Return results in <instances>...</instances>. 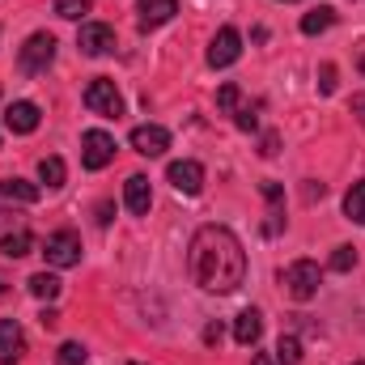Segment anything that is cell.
<instances>
[{"mask_svg":"<svg viewBox=\"0 0 365 365\" xmlns=\"http://www.w3.org/2000/svg\"><path fill=\"white\" fill-rule=\"evenodd\" d=\"M187 268H191V280H195L204 293H234V289L247 280V251H242V242H238L234 230H225V225H204V230H195V238H191Z\"/></svg>","mask_w":365,"mask_h":365,"instance_id":"obj_1","label":"cell"},{"mask_svg":"<svg viewBox=\"0 0 365 365\" xmlns=\"http://www.w3.org/2000/svg\"><path fill=\"white\" fill-rule=\"evenodd\" d=\"M280 284H284V293H289L293 302H310V297L319 293V284H323V272H319L314 259H297V264H289V268L280 272Z\"/></svg>","mask_w":365,"mask_h":365,"instance_id":"obj_2","label":"cell"},{"mask_svg":"<svg viewBox=\"0 0 365 365\" xmlns=\"http://www.w3.org/2000/svg\"><path fill=\"white\" fill-rule=\"evenodd\" d=\"M51 60H56V38H51L47 30L30 34V38H26V47L17 51V68H21L26 77H34V73H47V68H51Z\"/></svg>","mask_w":365,"mask_h":365,"instance_id":"obj_3","label":"cell"},{"mask_svg":"<svg viewBox=\"0 0 365 365\" xmlns=\"http://www.w3.org/2000/svg\"><path fill=\"white\" fill-rule=\"evenodd\" d=\"M43 255H47L51 268H77L81 264V238L73 230H56V234H47Z\"/></svg>","mask_w":365,"mask_h":365,"instance_id":"obj_4","label":"cell"},{"mask_svg":"<svg viewBox=\"0 0 365 365\" xmlns=\"http://www.w3.org/2000/svg\"><path fill=\"white\" fill-rule=\"evenodd\" d=\"M86 106H90L93 115L119 119V115H123V93L115 90V81L98 77V81H90V86H86Z\"/></svg>","mask_w":365,"mask_h":365,"instance_id":"obj_5","label":"cell"},{"mask_svg":"<svg viewBox=\"0 0 365 365\" xmlns=\"http://www.w3.org/2000/svg\"><path fill=\"white\" fill-rule=\"evenodd\" d=\"M81 162H86V170L110 166V162H115V136L102 132V128H90V132L81 136Z\"/></svg>","mask_w":365,"mask_h":365,"instance_id":"obj_6","label":"cell"},{"mask_svg":"<svg viewBox=\"0 0 365 365\" xmlns=\"http://www.w3.org/2000/svg\"><path fill=\"white\" fill-rule=\"evenodd\" d=\"M238 56H242V34L234 26H221L212 47H208V68H230Z\"/></svg>","mask_w":365,"mask_h":365,"instance_id":"obj_7","label":"cell"},{"mask_svg":"<svg viewBox=\"0 0 365 365\" xmlns=\"http://www.w3.org/2000/svg\"><path fill=\"white\" fill-rule=\"evenodd\" d=\"M132 149L140 158H162L170 149V132L162 123H140V128H132Z\"/></svg>","mask_w":365,"mask_h":365,"instance_id":"obj_8","label":"cell"},{"mask_svg":"<svg viewBox=\"0 0 365 365\" xmlns=\"http://www.w3.org/2000/svg\"><path fill=\"white\" fill-rule=\"evenodd\" d=\"M77 47H81L86 56H106V51H115V30L102 26V21H86V26L77 30Z\"/></svg>","mask_w":365,"mask_h":365,"instance_id":"obj_9","label":"cell"},{"mask_svg":"<svg viewBox=\"0 0 365 365\" xmlns=\"http://www.w3.org/2000/svg\"><path fill=\"white\" fill-rule=\"evenodd\" d=\"M166 179L175 182V191H182V195H200L204 191V166L200 162H170Z\"/></svg>","mask_w":365,"mask_h":365,"instance_id":"obj_10","label":"cell"},{"mask_svg":"<svg viewBox=\"0 0 365 365\" xmlns=\"http://www.w3.org/2000/svg\"><path fill=\"white\" fill-rule=\"evenodd\" d=\"M21 353H26V336L17 319H0V365H17Z\"/></svg>","mask_w":365,"mask_h":365,"instance_id":"obj_11","label":"cell"},{"mask_svg":"<svg viewBox=\"0 0 365 365\" xmlns=\"http://www.w3.org/2000/svg\"><path fill=\"white\" fill-rule=\"evenodd\" d=\"M38 119H43V115H38L34 102H13V106L4 110V128L17 132V136H30V132L38 128Z\"/></svg>","mask_w":365,"mask_h":365,"instance_id":"obj_12","label":"cell"},{"mask_svg":"<svg viewBox=\"0 0 365 365\" xmlns=\"http://www.w3.org/2000/svg\"><path fill=\"white\" fill-rule=\"evenodd\" d=\"M123 204H128V212H136V217H149L153 191H149V179H145V175H132V179L123 182Z\"/></svg>","mask_w":365,"mask_h":365,"instance_id":"obj_13","label":"cell"},{"mask_svg":"<svg viewBox=\"0 0 365 365\" xmlns=\"http://www.w3.org/2000/svg\"><path fill=\"white\" fill-rule=\"evenodd\" d=\"M259 336H264V314H259L255 306H247V310L234 319V340H238L242 349H251Z\"/></svg>","mask_w":365,"mask_h":365,"instance_id":"obj_14","label":"cell"},{"mask_svg":"<svg viewBox=\"0 0 365 365\" xmlns=\"http://www.w3.org/2000/svg\"><path fill=\"white\" fill-rule=\"evenodd\" d=\"M175 13H179V0H145L136 21H140V30H158V26H166Z\"/></svg>","mask_w":365,"mask_h":365,"instance_id":"obj_15","label":"cell"},{"mask_svg":"<svg viewBox=\"0 0 365 365\" xmlns=\"http://www.w3.org/2000/svg\"><path fill=\"white\" fill-rule=\"evenodd\" d=\"M0 195L13 200V204H38V182H26V179H0Z\"/></svg>","mask_w":365,"mask_h":365,"instance_id":"obj_16","label":"cell"},{"mask_svg":"<svg viewBox=\"0 0 365 365\" xmlns=\"http://www.w3.org/2000/svg\"><path fill=\"white\" fill-rule=\"evenodd\" d=\"M30 251H34V234H30V230H13V234L0 238V255H4V259H21V255H30Z\"/></svg>","mask_w":365,"mask_h":365,"instance_id":"obj_17","label":"cell"},{"mask_svg":"<svg viewBox=\"0 0 365 365\" xmlns=\"http://www.w3.org/2000/svg\"><path fill=\"white\" fill-rule=\"evenodd\" d=\"M26 289H30L38 302H51V297H60V289H64V284H60V276H56V272H34L30 280H26Z\"/></svg>","mask_w":365,"mask_h":365,"instance_id":"obj_18","label":"cell"},{"mask_svg":"<svg viewBox=\"0 0 365 365\" xmlns=\"http://www.w3.org/2000/svg\"><path fill=\"white\" fill-rule=\"evenodd\" d=\"M331 26H336V9H327V4H319V9H310L302 17V34H323Z\"/></svg>","mask_w":365,"mask_h":365,"instance_id":"obj_19","label":"cell"},{"mask_svg":"<svg viewBox=\"0 0 365 365\" xmlns=\"http://www.w3.org/2000/svg\"><path fill=\"white\" fill-rule=\"evenodd\" d=\"M38 179L47 182V187H64V179H68L64 158H43V162H38Z\"/></svg>","mask_w":365,"mask_h":365,"instance_id":"obj_20","label":"cell"},{"mask_svg":"<svg viewBox=\"0 0 365 365\" xmlns=\"http://www.w3.org/2000/svg\"><path fill=\"white\" fill-rule=\"evenodd\" d=\"M344 212H349V221L365 225V179H361V182H353V191L344 195Z\"/></svg>","mask_w":365,"mask_h":365,"instance_id":"obj_21","label":"cell"},{"mask_svg":"<svg viewBox=\"0 0 365 365\" xmlns=\"http://www.w3.org/2000/svg\"><path fill=\"white\" fill-rule=\"evenodd\" d=\"M276 361L280 365H302V340H297V336H280V340H276Z\"/></svg>","mask_w":365,"mask_h":365,"instance_id":"obj_22","label":"cell"},{"mask_svg":"<svg viewBox=\"0 0 365 365\" xmlns=\"http://www.w3.org/2000/svg\"><path fill=\"white\" fill-rule=\"evenodd\" d=\"M93 0H56V13L68 17V21H81V13H90Z\"/></svg>","mask_w":365,"mask_h":365,"instance_id":"obj_23","label":"cell"},{"mask_svg":"<svg viewBox=\"0 0 365 365\" xmlns=\"http://www.w3.org/2000/svg\"><path fill=\"white\" fill-rule=\"evenodd\" d=\"M86 357H90V353H86V349H81L77 340L60 344V353H56V361H60V365H86Z\"/></svg>","mask_w":365,"mask_h":365,"instance_id":"obj_24","label":"cell"},{"mask_svg":"<svg viewBox=\"0 0 365 365\" xmlns=\"http://www.w3.org/2000/svg\"><path fill=\"white\" fill-rule=\"evenodd\" d=\"M349 268H357V251H353V247H336V255H331V272H349Z\"/></svg>","mask_w":365,"mask_h":365,"instance_id":"obj_25","label":"cell"},{"mask_svg":"<svg viewBox=\"0 0 365 365\" xmlns=\"http://www.w3.org/2000/svg\"><path fill=\"white\" fill-rule=\"evenodd\" d=\"M238 98H242L238 86H234V81H225V86L217 90V106H221V110H238Z\"/></svg>","mask_w":365,"mask_h":365,"instance_id":"obj_26","label":"cell"},{"mask_svg":"<svg viewBox=\"0 0 365 365\" xmlns=\"http://www.w3.org/2000/svg\"><path fill=\"white\" fill-rule=\"evenodd\" d=\"M234 123H238L242 132H255V123H259V119H255V110H251V106H242V110H234Z\"/></svg>","mask_w":365,"mask_h":365,"instance_id":"obj_27","label":"cell"},{"mask_svg":"<svg viewBox=\"0 0 365 365\" xmlns=\"http://www.w3.org/2000/svg\"><path fill=\"white\" fill-rule=\"evenodd\" d=\"M319 77H323V81H319V90L336 93V68H331V64H323V73H319Z\"/></svg>","mask_w":365,"mask_h":365,"instance_id":"obj_28","label":"cell"},{"mask_svg":"<svg viewBox=\"0 0 365 365\" xmlns=\"http://www.w3.org/2000/svg\"><path fill=\"white\" fill-rule=\"evenodd\" d=\"M276 149H280V136L268 132V136H264V145H259V153H264V158H276Z\"/></svg>","mask_w":365,"mask_h":365,"instance_id":"obj_29","label":"cell"},{"mask_svg":"<svg viewBox=\"0 0 365 365\" xmlns=\"http://www.w3.org/2000/svg\"><path fill=\"white\" fill-rule=\"evenodd\" d=\"M204 344H221V323H208L204 327Z\"/></svg>","mask_w":365,"mask_h":365,"instance_id":"obj_30","label":"cell"},{"mask_svg":"<svg viewBox=\"0 0 365 365\" xmlns=\"http://www.w3.org/2000/svg\"><path fill=\"white\" fill-rule=\"evenodd\" d=\"M38 323H43V327H56V323H60V314H56V310H51V306H47V310H43V314H38Z\"/></svg>","mask_w":365,"mask_h":365,"instance_id":"obj_31","label":"cell"},{"mask_svg":"<svg viewBox=\"0 0 365 365\" xmlns=\"http://www.w3.org/2000/svg\"><path fill=\"white\" fill-rule=\"evenodd\" d=\"M353 115L361 119V128H365V93H357V98H353Z\"/></svg>","mask_w":365,"mask_h":365,"instance_id":"obj_32","label":"cell"},{"mask_svg":"<svg viewBox=\"0 0 365 365\" xmlns=\"http://www.w3.org/2000/svg\"><path fill=\"white\" fill-rule=\"evenodd\" d=\"M98 225H110V204H98Z\"/></svg>","mask_w":365,"mask_h":365,"instance_id":"obj_33","label":"cell"},{"mask_svg":"<svg viewBox=\"0 0 365 365\" xmlns=\"http://www.w3.org/2000/svg\"><path fill=\"white\" fill-rule=\"evenodd\" d=\"M264 195L268 200H280V182H264Z\"/></svg>","mask_w":365,"mask_h":365,"instance_id":"obj_34","label":"cell"},{"mask_svg":"<svg viewBox=\"0 0 365 365\" xmlns=\"http://www.w3.org/2000/svg\"><path fill=\"white\" fill-rule=\"evenodd\" d=\"M251 365H276V361L268 357V353H255V361H251Z\"/></svg>","mask_w":365,"mask_h":365,"instance_id":"obj_35","label":"cell"},{"mask_svg":"<svg viewBox=\"0 0 365 365\" xmlns=\"http://www.w3.org/2000/svg\"><path fill=\"white\" fill-rule=\"evenodd\" d=\"M361 73H365V56H361Z\"/></svg>","mask_w":365,"mask_h":365,"instance_id":"obj_36","label":"cell"},{"mask_svg":"<svg viewBox=\"0 0 365 365\" xmlns=\"http://www.w3.org/2000/svg\"><path fill=\"white\" fill-rule=\"evenodd\" d=\"M353 365H365V361H353Z\"/></svg>","mask_w":365,"mask_h":365,"instance_id":"obj_37","label":"cell"},{"mask_svg":"<svg viewBox=\"0 0 365 365\" xmlns=\"http://www.w3.org/2000/svg\"><path fill=\"white\" fill-rule=\"evenodd\" d=\"M284 4H289V0H284Z\"/></svg>","mask_w":365,"mask_h":365,"instance_id":"obj_38","label":"cell"},{"mask_svg":"<svg viewBox=\"0 0 365 365\" xmlns=\"http://www.w3.org/2000/svg\"><path fill=\"white\" fill-rule=\"evenodd\" d=\"M132 365H136V361H132Z\"/></svg>","mask_w":365,"mask_h":365,"instance_id":"obj_39","label":"cell"}]
</instances>
